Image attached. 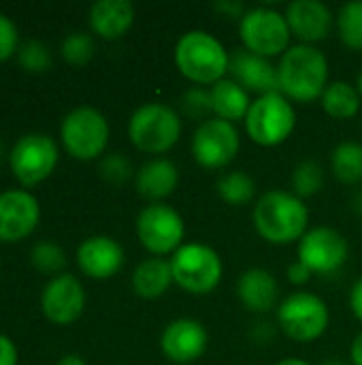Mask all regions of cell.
<instances>
[{"label": "cell", "instance_id": "cell-1", "mask_svg": "<svg viewBox=\"0 0 362 365\" xmlns=\"http://www.w3.org/2000/svg\"><path fill=\"white\" fill-rule=\"evenodd\" d=\"M252 220L262 240L269 244L286 246L301 242L307 233L309 210L294 192L269 190L256 201Z\"/></svg>", "mask_w": 362, "mask_h": 365}, {"label": "cell", "instance_id": "cell-2", "mask_svg": "<svg viewBox=\"0 0 362 365\" xmlns=\"http://www.w3.org/2000/svg\"><path fill=\"white\" fill-rule=\"evenodd\" d=\"M277 77L288 101L312 103L329 88V60L314 45H292L277 64Z\"/></svg>", "mask_w": 362, "mask_h": 365}, {"label": "cell", "instance_id": "cell-3", "mask_svg": "<svg viewBox=\"0 0 362 365\" xmlns=\"http://www.w3.org/2000/svg\"><path fill=\"white\" fill-rule=\"evenodd\" d=\"M175 64L192 83L213 86L228 73L230 56L213 34L190 30L175 45Z\"/></svg>", "mask_w": 362, "mask_h": 365}, {"label": "cell", "instance_id": "cell-4", "mask_svg": "<svg viewBox=\"0 0 362 365\" xmlns=\"http://www.w3.org/2000/svg\"><path fill=\"white\" fill-rule=\"evenodd\" d=\"M128 137L145 154H164L179 141L181 120L164 103H145L130 115Z\"/></svg>", "mask_w": 362, "mask_h": 365}, {"label": "cell", "instance_id": "cell-5", "mask_svg": "<svg viewBox=\"0 0 362 365\" xmlns=\"http://www.w3.org/2000/svg\"><path fill=\"white\" fill-rule=\"evenodd\" d=\"M297 126V113L292 103L282 94H265L252 101L245 115V130L258 145L273 148L284 143Z\"/></svg>", "mask_w": 362, "mask_h": 365}, {"label": "cell", "instance_id": "cell-6", "mask_svg": "<svg viewBox=\"0 0 362 365\" xmlns=\"http://www.w3.org/2000/svg\"><path fill=\"white\" fill-rule=\"evenodd\" d=\"M173 282L192 295L211 293L224 272V263L220 255L205 244H183L171 257Z\"/></svg>", "mask_w": 362, "mask_h": 365}, {"label": "cell", "instance_id": "cell-7", "mask_svg": "<svg viewBox=\"0 0 362 365\" xmlns=\"http://www.w3.org/2000/svg\"><path fill=\"white\" fill-rule=\"evenodd\" d=\"M239 36L247 51L262 58H273L284 56L290 49L292 32L286 15L275 9L258 6L243 13L239 21Z\"/></svg>", "mask_w": 362, "mask_h": 365}, {"label": "cell", "instance_id": "cell-8", "mask_svg": "<svg viewBox=\"0 0 362 365\" xmlns=\"http://www.w3.org/2000/svg\"><path fill=\"white\" fill-rule=\"evenodd\" d=\"M64 150L77 160L98 158L109 143V122L94 107L73 109L60 126Z\"/></svg>", "mask_w": 362, "mask_h": 365}, {"label": "cell", "instance_id": "cell-9", "mask_svg": "<svg viewBox=\"0 0 362 365\" xmlns=\"http://www.w3.org/2000/svg\"><path fill=\"white\" fill-rule=\"evenodd\" d=\"M329 308L314 293H292L277 308V325L294 342H314L329 327Z\"/></svg>", "mask_w": 362, "mask_h": 365}, {"label": "cell", "instance_id": "cell-10", "mask_svg": "<svg viewBox=\"0 0 362 365\" xmlns=\"http://www.w3.org/2000/svg\"><path fill=\"white\" fill-rule=\"evenodd\" d=\"M137 235L147 252L164 257L181 248L186 227L177 210L166 203H151L137 216Z\"/></svg>", "mask_w": 362, "mask_h": 365}, {"label": "cell", "instance_id": "cell-11", "mask_svg": "<svg viewBox=\"0 0 362 365\" xmlns=\"http://www.w3.org/2000/svg\"><path fill=\"white\" fill-rule=\"evenodd\" d=\"M58 145L49 135L30 133L17 139L9 163L17 182L26 188L45 182L58 165Z\"/></svg>", "mask_w": 362, "mask_h": 365}, {"label": "cell", "instance_id": "cell-12", "mask_svg": "<svg viewBox=\"0 0 362 365\" xmlns=\"http://www.w3.org/2000/svg\"><path fill=\"white\" fill-rule=\"evenodd\" d=\"M239 145L237 126L220 118L201 122L192 137V154L203 169H222L230 165L239 154Z\"/></svg>", "mask_w": 362, "mask_h": 365}, {"label": "cell", "instance_id": "cell-13", "mask_svg": "<svg viewBox=\"0 0 362 365\" xmlns=\"http://www.w3.org/2000/svg\"><path fill=\"white\" fill-rule=\"evenodd\" d=\"M348 252V240L331 227L309 229L299 242V261L318 276H326L344 267Z\"/></svg>", "mask_w": 362, "mask_h": 365}, {"label": "cell", "instance_id": "cell-14", "mask_svg": "<svg viewBox=\"0 0 362 365\" xmlns=\"http://www.w3.org/2000/svg\"><path fill=\"white\" fill-rule=\"evenodd\" d=\"M41 308L53 325L75 323L85 308L83 284L70 274H58L47 282L41 295Z\"/></svg>", "mask_w": 362, "mask_h": 365}, {"label": "cell", "instance_id": "cell-15", "mask_svg": "<svg viewBox=\"0 0 362 365\" xmlns=\"http://www.w3.org/2000/svg\"><path fill=\"white\" fill-rule=\"evenodd\" d=\"M41 207L28 190L0 192V242H21L38 225Z\"/></svg>", "mask_w": 362, "mask_h": 365}, {"label": "cell", "instance_id": "cell-16", "mask_svg": "<svg viewBox=\"0 0 362 365\" xmlns=\"http://www.w3.org/2000/svg\"><path fill=\"white\" fill-rule=\"evenodd\" d=\"M207 329L198 321L177 319L162 331L160 349L173 364H192L207 351Z\"/></svg>", "mask_w": 362, "mask_h": 365}, {"label": "cell", "instance_id": "cell-17", "mask_svg": "<svg viewBox=\"0 0 362 365\" xmlns=\"http://www.w3.org/2000/svg\"><path fill=\"white\" fill-rule=\"evenodd\" d=\"M228 73L245 92H256L258 96L280 92L277 66H273L269 58L256 56L247 49H235L230 53Z\"/></svg>", "mask_w": 362, "mask_h": 365}, {"label": "cell", "instance_id": "cell-18", "mask_svg": "<svg viewBox=\"0 0 362 365\" xmlns=\"http://www.w3.org/2000/svg\"><path fill=\"white\" fill-rule=\"evenodd\" d=\"M286 21L290 26L292 36H297L303 45L324 41L335 26V17L331 9L320 0L290 2L286 9Z\"/></svg>", "mask_w": 362, "mask_h": 365}, {"label": "cell", "instance_id": "cell-19", "mask_svg": "<svg viewBox=\"0 0 362 365\" xmlns=\"http://www.w3.org/2000/svg\"><path fill=\"white\" fill-rule=\"evenodd\" d=\"M77 263L79 269L96 280H107L115 276L124 265V248L107 235L87 237L77 248Z\"/></svg>", "mask_w": 362, "mask_h": 365}, {"label": "cell", "instance_id": "cell-20", "mask_svg": "<svg viewBox=\"0 0 362 365\" xmlns=\"http://www.w3.org/2000/svg\"><path fill=\"white\" fill-rule=\"evenodd\" d=\"M237 295L247 310L265 314L275 308L280 299V284L269 269L252 267L239 276Z\"/></svg>", "mask_w": 362, "mask_h": 365}, {"label": "cell", "instance_id": "cell-21", "mask_svg": "<svg viewBox=\"0 0 362 365\" xmlns=\"http://www.w3.org/2000/svg\"><path fill=\"white\" fill-rule=\"evenodd\" d=\"M134 21V6L128 0H98L90 6V28L105 41L124 36Z\"/></svg>", "mask_w": 362, "mask_h": 365}, {"label": "cell", "instance_id": "cell-22", "mask_svg": "<svg viewBox=\"0 0 362 365\" xmlns=\"http://www.w3.org/2000/svg\"><path fill=\"white\" fill-rule=\"evenodd\" d=\"M177 182H179V171L166 158H154L145 163L137 173L139 195L154 203L173 195V190L177 188Z\"/></svg>", "mask_w": 362, "mask_h": 365}, {"label": "cell", "instance_id": "cell-23", "mask_svg": "<svg viewBox=\"0 0 362 365\" xmlns=\"http://www.w3.org/2000/svg\"><path fill=\"white\" fill-rule=\"evenodd\" d=\"M173 284V269L171 261L162 257L145 259L137 265L132 272V289L143 299H156L162 297L169 287Z\"/></svg>", "mask_w": 362, "mask_h": 365}, {"label": "cell", "instance_id": "cell-24", "mask_svg": "<svg viewBox=\"0 0 362 365\" xmlns=\"http://www.w3.org/2000/svg\"><path fill=\"white\" fill-rule=\"evenodd\" d=\"M211 94V109L215 118L226 120V122H237L247 115L250 111V94L235 81V79H220L209 88Z\"/></svg>", "mask_w": 362, "mask_h": 365}, {"label": "cell", "instance_id": "cell-25", "mask_svg": "<svg viewBox=\"0 0 362 365\" xmlns=\"http://www.w3.org/2000/svg\"><path fill=\"white\" fill-rule=\"evenodd\" d=\"M361 94L348 81H333L322 94V109L333 120H352L361 111Z\"/></svg>", "mask_w": 362, "mask_h": 365}, {"label": "cell", "instance_id": "cell-26", "mask_svg": "<svg viewBox=\"0 0 362 365\" xmlns=\"http://www.w3.org/2000/svg\"><path fill=\"white\" fill-rule=\"evenodd\" d=\"M331 169L333 175L346 184L356 186L362 182V145L356 141L339 143L331 154Z\"/></svg>", "mask_w": 362, "mask_h": 365}, {"label": "cell", "instance_id": "cell-27", "mask_svg": "<svg viewBox=\"0 0 362 365\" xmlns=\"http://www.w3.org/2000/svg\"><path fill=\"white\" fill-rule=\"evenodd\" d=\"M218 195L228 205H245L256 195V184L245 171H230L218 182Z\"/></svg>", "mask_w": 362, "mask_h": 365}, {"label": "cell", "instance_id": "cell-28", "mask_svg": "<svg viewBox=\"0 0 362 365\" xmlns=\"http://www.w3.org/2000/svg\"><path fill=\"white\" fill-rule=\"evenodd\" d=\"M337 32L346 47L362 51V0L348 2L339 9Z\"/></svg>", "mask_w": 362, "mask_h": 365}, {"label": "cell", "instance_id": "cell-29", "mask_svg": "<svg viewBox=\"0 0 362 365\" xmlns=\"http://www.w3.org/2000/svg\"><path fill=\"white\" fill-rule=\"evenodd\" d=\"M324 186V169L316 160H303L292 171V192L299 199L314 197Z\"/></svg>", "mask_w": 362, "mask_h": 365}, {"label": "cell", "instance_id": "cell-30", "mask_svg": "<svg viewBox=\"0 0 362 365\" xmlns=\"http://www.w3.org/2000/svg\"><path fill=\"white\" fill-rule=\"evenodd\" d=\"M19 66L28 73H45L51 68V51L41 41H26L17 49Z\"/></svg>", "mask_w": 362, "mask_h": 365}, {"label": "cell", "instance_id": "cell-31", "mask_svg": "<svg viewBox=\"0 0 362 365\" xmlns=\"http://www.w3.org/2000/svg\"><path fill=\"white\" fill-rule=\"evenodd\" d=\"M94 38L87 32H70L62 41V56L73 66H83L94 56Z\"/></svg>", "mask_w": 362, "mask_h": 365}, {"label": "cell", "instance_id": "cell-32", "mask_svg": "<svg viewBox=\"0 0 362 365\" xmlns=\"http://www.w3.org/2000/svg\"><path fill=\"white\" fill-rule=\"evenodd\" d=\"M30 261L43 274H58L66 265V255L53 242H38L30 252Z\"/></svg>", "mask_w": 362, "mask_h": 365}, {"label": "cell", "instance_id": "cell-33", "mask_svg": "<svg viewBox=\"0 0 362 365\" xmlns=\"http://www.w3.org/2000/svg\"><path fill=\"white\" fill-rule=\"evenodd\" d=\"M132 163L124 154H109L100 160V175L109 184H124L132 178Z\"/></svg>", "mask_w": 362, "mask_h": 365}, {"label": "cell", "instance_id": "cell-34", "mask_svg": "<svg viewBox=\"0 0 362 365\" xmlns=\"http://www.w3.org/2000/svg\"><path fill=\"white\" fill-rule=\"evenodd\" d=\"M181 107L186 111V115L194 118V120H203L207 113H213L211 109V94L205 88H190L183 96H181Z\"/></svg>", "mask_w": 362, "mask_h": 365}, {"label": "cell", "instance_id": "cell-35", "mask_svg": "<svg viewBox=\"0 0 362 365\" xmlns=\"http://www.w3.org/2000/svg\"><path fill=\"white\" fill-rule=\"evenodd\" d=\"M17 43H19V34L15 24L11 21V17L0 13V62L9 60L19 49Z\"/></svg>", "mask_w": 362, "mask_h": 365}, {"label": "cell", "instance_id": "cell-36", "mask_svg": "<svg viewBox=\"0 0 362 365\" xmlns=\"http://www.w3.org/2000/svg\"><path fill=\"white\" fill-rule=\"evenodd\" d=\"M0 365H17V349L11 338L0 334Z\"/></svg>", "mask_w": 362, "mask_h": 365}, {"label": "cell", "instance_id": "cell-37", "mask_svg": "<svg viewBox=\"0 0 362 365\" xmlns=\"http://www.w3.org/2000/svg\"><path fill=\"white\" fill-rule=\"evenodd\" d=\"M312 269L307 267V265H303L301 261H297V263H292L290 267H288V280L292 282V284H305V282H309L312 280Z\"/></svg>", "mask_w": 362, "mask_h": 365}, {"label": "cell", "instance_id": "cell-38", "mask_svg": "<svg viewBox=\"0 0 362 365\" xmlns=\"http://www.w3.org/2000/svg\"><path fill=\"white\" fill-rule=\"evenodd\" d=\"M350 308H352L354 317L362 323V278L352 287V293H350Z\"/></svg>", "mask_w": 362, "mask_h": 365}, {"label": "cell", "instance_id": "cell-39", "mask_svg": "<svg viewBox=\"0 0 362 365\" xmlns=\"http://www.w3.org/2000/svg\"><path fill=\"white\" fill-rule=\"evenodd\" d=\"M215 9L222 13H228V15H241L243 17V4L241 2H218Z\"/></svg>", "mask_w": 362, "mask_h": 365}, {"label": "cell", "instance_id": "cell-40", "mask_svg": "<svg viewBox=\"0 0 362 365\" xmlns=\"http://www.w3.org/2000/svg\"><path fill=\"white\" fill-rule=\"evenodd\" d=\"M350 359L354 365H362V331L354 338L352 349H350Z\"/></svg>", "mask_w": 362, "mask_h": 365}, {"label": "cell", "instance_id": "cell-41", "mask_svg": "<svg viewBox=\"0 0 362 365\" xmlns=\"http://www.w3.org/2000/svg\"><path fill=\"white\" fill-rule=\"evenodd\" d=\"M55 365H87L79 355H64Z\"/></svg>", "mask_w": 362, "mask_h": 365}, {"label": "cell", "instance_id": "cell-42", "mask_svg": "<svg viewBox=\"0 0 362 365\" xmlns=\"http://www.w3.org/2000/svg\"><path fill=\"white\" fill-rule=\"evenodd\" d=\"M352 207H354L356 214H361L362 216V192H356V197L352 199Z\"/></svg>", "mask_w": 362, "mask_h": 365}, {"label": "cell", "instance_id": "cell-43", "mask_svg": "<svg viewBox=\"0 0 362 365\" xmlns=\"http://www.w3.org/2000/svg\"><path fill=\"white\" fill-rule=\"evenodd\" d=\"M275 365H309L307 361H303V359H297V357H288V359H282L280 364Z\"/></svg>", "mask_w": 362, "mask_h": 365}, {"label": "cell", "instance_id": "cell-44", "mask_svg": "<svg viewBox=\"0 0 362 365\" xmlns=\"http://www.w3.org/2000/svg\"><path fill=\"white\" fill-rule=\"evenodd\" d=\"M356 90H358V94L362 96V71L358 73V79H356Z\"/></svg>", "mask_w": 362, "mask_h": 365}, {"label": "cell", "instance_id": "cell-45", "mask_svg": "<svg viewBox=\"0 0 362 365\" xmlns=\"http://www.w3.org/2000/svg\"><path fill=\"white\" fill-rule=\"evenodd\" d=\"M324 365H348V364H344L341 359H331V361H326Z\"/></svg>", "mask_w": 362, "mask_h": 365}, {"label": "cell", "instance_id": "cell-46", "mask_svg": "<svg viewBox=\"0 0 362 365\" xmlns=\"http://www.w3.org/2000/svg\"><path fill=\"white\" fill-rule=\"evenodd\" d=\"M2 154H4V145H2V139H0V160H2Z\"/></svg>", "mask_w": 362, "mask_h": 365}]
</instances>
